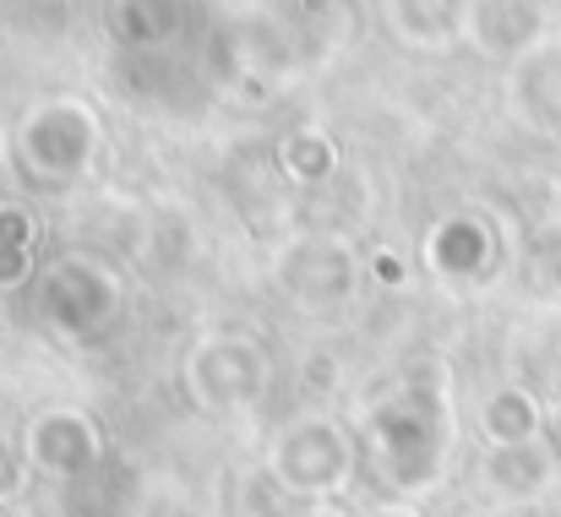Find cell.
I'll return each instance as SVG.
<instances>
[{"label": "cell", "mask_w": 561, "mask_h": 517, "mask_svg": "<svg viewBox=\"0 0 561 517\" xmlns=\"http://www.w3.org/2000/svg\"><path fill=\"white\" fill-rule=\"evenodd\" d=\"M38 458L49 463V469H77L82 458H88V447H93V436L82 430V436H71V420H44L38 425Z\"/></svg>", "instance_id": "obj_1"}, {"label": "cell", "mask_w": 561, "mask_h": 517, "mask_svg": "<svg viewBox=\"0 0 561 517\" xmlns=\"http://www.w3.org/2000/svg\"><path fill=\"white\" fill-rule=\"evenodd\" d=\"M529 430H535V409H529V398H502V403L491 409V436H496V441L518 447V441H529Z\"/></svg>", "instance_id": "obj_2"}, {"label": "cell", "mask_w": 561, "mask_h": 517, "mask_svg": "<svg viewBox=\"0 0 561 517\" xmlns=\"http://www.w3.org/2000/svg\"><path fill=\"white\" fill-rule=\"evenodd\" d=\"M16 485H22V463H16V458L0 447V496H11Z\"/></svg>", "instance_id": "obj_3"}, {"label": "cell", "mask_w": 561, "mask_h": 517, "mask_svg": "<svg viewBox=\"0 0 561 517\" xmlns=\"http://www.w3.org/2000/svg\"><path fill=\"white\" fill-rule=\"evenodd\" d=\"M376 517H403V513H376Z\"/></svg>", "instance_id": "obj_4"}]
</instances>
